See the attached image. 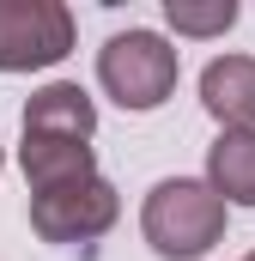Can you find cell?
Listing matches in <instances>:
<instances>
[{"mask_svg":"<svg viewBox=\"0 0 255 261\" xmlns=\"http://www.w3.org/2000/svg\"><path fill=\"white\" fill-rule=\"evenodd\" d=\"M207 189L219 200L255 206V128H225L207 146Z\"/></svg>","mask_w":255,"mask_h":261,"instance_id":"8","label":"cell"},{"mask_svg":"<svg viewBox=\"0 0 255 261\" xmlns=\"http://www.w3.org/2000/svg\"><path fill=\"white\" fill-rule=\"evenodd\" d=\"M97 79L122 110H158L176 91V49L158 31H122V37L104 43Z\"/></svg>","mask_w":255,"mask_h":261,"instance_id":"2","label":"cell"},{"mask_svg":"<svg viewBox=\"0 0 255 261\" xmlns=\"http://www.w3.org/2000/svg\"><path fill=\"white\" fill-rule=\"evenodd\" d=\"M200 103L225 128H255V55H219V61H207Z\"/></svg>","mask_w":255,"mask_h":261,"instance_id":"5","label":"cell"},{"mask_svg":"<svg viewBox=\"0 0 255 261\" xmlns=\"http://www.w3.org/2000/svg\"><path fill=\"white\" fill-rule=\"evenodd\" d=\"M0 170H6V152H0Z\"/></svg>","mask_w":255,"mask_h":261,"instance_id":"10","label":"cell"},{"mask_svg":"<svg viewBox=\"0 0 255 261\" xmlns=\"http://www.w3.org/2000/svg\"><path fill=\"white\" fill-rule=\"evenodd\" d=\"M122 200L104 176H85V182H67L49 195H31V231L43 243H91L116 225Z\"/></svg>","mask_w":255,"mask_h":261,"instance_id":"4","label":"cell"},{"mask_svg":"<svg viewBox=\"0 0 255 261\" xmlns=\"http://www.w3.org/2000/svg\"><path fill=\"white\" fill-rule=\"evenodd\" d=\"M24 134H49V140H91L97 134V103L79 91V85H43V91H31V103H24Z\"/></svg>","mask_w":255,"mask_h":261,"instance_id":"7","label":"cell"},{"mask_svg":"<svg viewBox=\"0 0 255 261\" xmlns=\"http://www.w3.org/2000/svg\"><path fill=\"white\" fill-rule=\"evenodd\" d=\"M73 55V12L61 0H0V73H37Z\"/></svg>","mask_w":255,"mask_h":261,"instance_id":"3","label":"cell"},{"mask_svg":"<svg viewBox=\"0 0 255 261\" xmlns=\"http://www.w3.org/2000/svg\"><path fill=\"white\" fill-rule=\"evenodd\" d=\"M140 231L164 261H194L225 237V200L194 176H170V182H158L146 195Z\"/></svg>","mask_w":255,"mask_h":261,"instance_id":"1","label":"cell"},{"mask_svg":"<svg viewBox=\"0 0 255 261\" xmlns=\"http://www.w3.org/2000/svg\"><path fill=\"white\" fill-rule=\"evenodd\" d=\"M18 164H24V182H31L37 195L97 176V158H91V146H85V140H49V134H24Z\"/></svg>","mask_w":255,"mask_h":261,"instance_id":"6","label":"cell"},{"mask_svg":"<svg viewBox=\"0 0 255 261\" xmlns=\"http://www.w3.org/2000/svg\"><path fill=\"white\" fill-rule=\"evenodd\" d=\"M164 18L183 31V37H219L237 24V0H213V6H194V0H164Z\"/></svg>","mask_w":255,"mask_h":261,"instance_id":"9","label":"cell"}]
</instances>
